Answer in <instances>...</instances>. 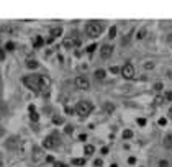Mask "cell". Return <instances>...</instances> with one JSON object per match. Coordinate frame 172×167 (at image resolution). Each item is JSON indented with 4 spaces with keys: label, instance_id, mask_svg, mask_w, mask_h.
Here are the masks:
<instances>
[{
    "label": "cell",
    "instance_id": "obj_33",
    "mask_svg": "<svg viewBox=\"0 0 172 167\" xmlns=\"http://www.w3.org/2000/svg\"><path fill=\"white\" fill-rule=\"evenodd\" d=\"M166 123H167L166 118H161V120H159V125H161V126H166Z\"/></svg>",
    "mask_w": 172,
    "mask_h": 167
},
{
    "label": "cell",
    "instance_id": "obj_21",
    "mask_svg": "<svg viewBox=\"0 0 172 167\" xmlns=\"http://www.w3.org/2000/svg\"><path fill=\"white\" fill-rule=\"evenodd\" d=\"M72 164L74 165H84L85 164V159H72Z\"/></svg>",
    "mask_w": 172,
    "mask_h": 167
},
{
    "label": "cell",
    "instance_id": "obj_22",
    "mask_svg": "<svg viewBox=\"0 0 172 167\" xmlns=\"http://www.w3.org/2000/svg\"><path fill=\"white\" fill-rule=\"evenodd\" d=\"M5 49H7V51H13V49H15V44H13L12 41H8L7 44H5Z\"/></svg>",
    "mask_w": 172,
    "mask_h": 167
},
{
    "label": "cell",
    "instance_id": "obj_6",
    "mask_svg": "<svg viewBox=\"0 0 172 167\" xmlns=\"http://www.w3.org/2000/svg\"><path fill=\"white\" fill-rule=\"evenodd\" d=\"M112 54H113V46L112 44H103L102 49H100V56H102L103 59H108Z\"/></svg>",
    "mask_w": 172,
    "mask_h": 167
},
{
    "label": "cell",
    "instance_id": "obj_32",
    "mask_svg": "<svg viewBox=\"0 0 172 167\" xmlns=\"http://www.w3.org/2000/svg\"><path fill=\"white\" fill-rule=\"evenodd\" d=\"M3 59H5V51L0 49V61H3Z\"/></svg>",
    "mask_w": 172,
    "mask_h": 167
},
{
    "label": "cell",
    "instance_id": "obj_12",
    "mask_svg": "<svg viewBox=\"0 0 172 167\" xmlns=\"http://www.w3.org/2000/svg\"><path fill=\"white\" fill-rule=\"evenodd\" d=\"M75 44V40H72V38H66L64 40V46L66 47H72Z\"/></svg>",
    "mask_w": 172,
    "mask_h": 167
},
{
    "label": "cell",
    "instance_id": "obj_41",
    "mask_svg": "<svg viewBox=\"0 0 172 167\" xmlns=\"http://www.w3.org/2000/svg\"><path fill=\"white\" fill-rule=\"evenodd\" d=\"M110 167H118V165H117V164H112V165H110Z\"/></svg>",
    "mask_w": 172,
    "mask_h": 167
},
{
    "label": "cell",
    "instance_id": "obj_34",
    "mask_svg": "<svg viewBox=\"0 0 172 167\" xmlns=\"http://www.w3.org/2000/svg\"><path fill=\"white\" fill-rule=\"evenodd\" d=\"M167 165H169V164H167V161H161L159 162V167H167Z\"/></svg>",
    "mask_w": 172,
    "mask_h": 167
},
{
    "label": "cell",
    "instance_id": "obj_37",
    "mask_svg": "<svg viewBox=\"0 0 172 167\" xmlns=\"http://www.w3.org/2000/svg\"><path fill=\"white\" fill-rule=\"evenodd\" d=\"M66 131H67V133H71V131H72V126H71V125H67V126H66Z\"/></svg>",
    "mask_w": 172,
    "mask_h": 167
},
{
    "label": "cell",
    "instance_id": "obj_40",
    "mask_svg": "<svg viewBox=\"0 0 172 167\" xmlns=\"http://www.w3.org/2000/svg\"><path fill=\"white\" fill-rule=\"evenodd\" d=\"M169 115H170V118H172V107H170V110H169Z\"/></svg>",
    "mask_w": 172,
    "mask_h": 167
},
{
    "label": "cell",
    "instance_id": "obj_4",
    "mask_svg": "<svg viewBox=\"0 0 172 167\" xmlns=\"http://www.w3.org/2000/svg\"><path fill=\"white\" fill-rule=\"evenodd\" d=\"M121 75L125 79H133L135 77V67H133L131 64H125L121 67Z\"/></svg>",
    "mask_w": 172,
    "mask_h": 167
},
{
    "label": "cell",
    "instance_id": "obj_26",
    "mask_svg": "<svg viewBox=\"0 0 172 167\" xmlns=\"http://www.w3.org/2000/svg\"><path fill=\"white\" fill-rule=\"evenodd\" d=\"M56 123V125H61V123H63V118H59V116H54V120H52Z\"/></svg>",
    "mask_w": 172,
    "mask_h": 167
},
{
    "label": "cell",
    "instance_id": "obj_36",
    "mask_svg": "<svg viewBox=\"0 0 172 167\" xmlns=\"http://www.w3.org/2000/svg\"><path fill=\"white\" fill-rule=\"evenodd\" d=\"M135 162H136L135 157H130V159H128V164H135Z\"/></svg>",
    "mask_w": 172,
    "mask_h": 167
},
{
    "label": "cell",
    "instance_id": "obj_13",
    "mask_svg": "<svg viewBox=\"0 0 172 167\" xmlns=\"http://www.w3.org/2000/svg\"><path fill=\"white\" fill-rule=\"evenodd\" d=\"M84 151H85V154H87V156H90V154H94V152H95V147L92 144H87Z\"/></svg>",
    "mask_w": 172,
    "mask_h": 167
},
{
    "label": "cell",
    "instance_id": "obj_15",
    "mask_svg": "<svg viewBox=\"0 0 172 167\" xmlns=\"http://www.w3.org/2000/svg\"><path fill=\"white\" fill-rule=\"evenodd\" d=\"M115 36H117V26H112L108 31V38H115Z\"/></svg>",
    "mask_w": 172,
    "mask_h": 167
},
{
    "label": "cell",
    "instance_id": "obj_3",
    "mask_svg": "<svg viewBox=\"0 0 172 167\" xmlns=\"http://www.w3.org/2000/svg\"><path fill=\"white\" fill-rule=\"evenodd\" d=\"M92 103L90 102H85V100H82V102H79L77 105H75V113L80 116H87L90 112H92Z\"/></svg>",
    "mask_w": 172,
    "mask_h": 167
},
{
    "label": "cell",
    "instance_id": "obj_20",
    "mask_svg": "<svg viewBox=\"0 0 172 167\" xmlns=\"http://www.w3.org/2000/svg\"><path fill=\"white\" fill-rule=\"evenodd\" d=\"M144 36H146V30H144V28H141V30L138 31V36L136 38H138V40H143Z\"/></svg>",
    "mask_w": 172,
    "mask_h": 167
},
{
    "label": "cell",
    "instance_id": "obj_10",
    "mask_svg": "<svg viewBox=\"0 0 172 167\" xmlns=\"http://www.w3.org/2000/svg\"><path fill=\"white\" fill-rule=\"evenodd\" d=\"M61 35H63V28L57 26V28H52V30H51V38H57Z\"/></svg>",
    "mask_w": 172,
    "mask_h": 167
},
{
    "label": "cell",
    "instance_id": "obj_38",
    "mask_svg": "<svg viewBox=\"0 0 172 167\" xmlns=\"http://www.w3.org/2000/svg\"><path fill=\"white\" fill-rule=\"evenodd\" d=\"M108 152V147H102V154H107Z\"/></svg>",
    "mask_w": 172,
    "mask_h": 167
},
{
    "label": "cell",
    "instance_id": "obj_30",
    "mask_svg": "<svg viewBox=\"0 0 172 167\" xmlns=\"http://www.w3.org/2000/svg\"><path fill=\"white\" fill-rule=\"evenodd\" d=\"M144 67H146V69H152V67H154V63H146Z\"/></svg>",
    "mask_w": 172,
    "mask_h": 167
},
{
    "label": "cell",
    "instance_id": "obj_1",
    "mask_svg": "<svg viewBox=\"0 0 172 167\" xmlns=\"http://www.w3.org/2000/svg\"><path fill=\"white\" fill-rule=\"evenodd\" d=\"M23 84L28 85L33 92H41L43 90V85H41V77L40 75H26V77H23Z\"/></svg>",
    "mask_w": 172,
    "mask_h": 167
},
{
    "label": "cell",
    "instance_id": "obj_28",
    "mask_svg": "<svg viewBox=\"0 0 172 167\" xmlns=\"http://www.w3.org/2000/svg\"><path fill=\"white\" fill-rule=\"evenodd\" d=\"M0 31H12V26L5 25V26H2V28H0Z\"/></svg>",
    "mask_w": 172,
    "mask_h": 167
},
{
    "label": "cell",
    "instance_id": "obj_7",
    "mask_svg": "<svg viewBox=\"0 0 172 167\" xmlns=\"http://www.w3.org/2000/svg\"><path fill=\"white\" fill-rule=\"evenodd\" d=\"M43 146H44L46 149H52V147L57 146V139H56V138H52V136H48L46 139L43 141Z\"/></svg>",
    "mask_w": 172,
    "mask_h": 167
},
{
    "label": "cell",
    "instance_id": "obj_18",
    "mask_svg": "<svg viewBox=\"0 0 172 167\" xmlns=\"http://www.w3.org/2000/svg\"><path fill=\"white\" fill-rule=\"evenodd\" d=\"M30 118H31V121H38L40 120V115L36 112H30Z\"/></svg>",
    "mask_w": 172,
    "mask_h": 167
},
{
    "label": "cell",
    "instance_id": "obj_31",
    "mask_svg": "<svg viewBox=\"0 0 172 167\" xmlns=\"http://www.w3.org/2000/svg\"><path fill=\"white\" fill-rule=\"evenodd\" d=\"M54 167H67L64 162H54Z\"/></svg>",
    "mask_w": 172,
    "mask_h": 167
},
{
    "label": "cell",
    "instance_id": "obj_19",
    "mask_svg": "<svg viewBox=\"0 0 172 167\" xmlns=\"http://www.w3.org/2000/svg\"><path fill=\"white\" fill-rule=\"evenodd\" d=\"M131 136H133V131L131 130H125V131H123V138H125V139H130Z\"/></svg>",
    "mask_w": 172,
    "mask_h": 167
},
{
    "label": "cell",
    "instance_id": "obj_8",
    "mask_svg": "<svg viewBox=\"0 0 172 167\" xmlns=\"http://www.w3.org/2000/svg\"><path fill=\"white\" fill-rule=\"evenodd\" d=\"M41 77V85H43V90H46V89H49V85H51V80L48 75H40Z\"/></svg>",
    "mask_w": 172,
    "mask_h": 167
},
{
    "label": "cell",
    "instance_id": "obj_35",
    "mask_svg": "<svg viewBox=\"0 0 172 167\" xmlns=\"http://www.w3.org/2000/svg\"><path fill=\"white\" fill-rule=\"evenodd\" d=\"M154 89H156V90H161V89H162V84H161V82H157V84L154 85Z\"/></svg>",
    "mask_w": 172,
    "mask_h": 167
},
{
    "label": "cell",
    "instance_id": "obj_42",
    "mask_svg": "<svg viewBox=\"0 0 172 167\" xmlns=\"http://www.w3.org/2000/svg\"><path fill=\"white\" fill-rule=\"evenodd\" d=\"M169 75H170V79H172V72H170V74H169Z\"/></svg>",
    "mask_w": 172,
    "mask_h": 167
},
{
    "label": "cell",
    "instance_id": "obj_11",
    "mask_svg": "<svg viewBox=\"0 0 172 167\" xmlns=\"http://www.w3.org/2000/svg\"><path fill=\"white\" fill-rule=\"evenodd\" d=\"M95 77H97V79H100V80H102V79H105V75H107V72H105V70L103 69H97V70H95Z\"/></svg>",
    "mask_w": 172,
    "mask_h": 167
},
{
    "label": "cell",
    "instance_id": "obj_39",
    "mask_svg": "<svg viewBox=\"0 0 172 167\" xmlns=\"http://www.w3.org/2000/svg\"><path fill=\"white\" fill-rule=\"evenodd\" d=\"M46 159H48V161H49V162H52V164H54V162H56V161H54V159H52V157H51V156H48V157H46Z\"/></svg>",
    "mask_w": 172,
    "mask_h": 167
},
{
    "label": "cell",
    "instance_id": "obj_27",
    "mask_svg": "<svg viewBox=\"0 0 172 167\" xmlns=\"http://www.w3.org/2000/svg\"><path fill=\"white\" fill-rule=\"evenodd\" d=\"M110 70H112V72H113V74H118V72H121V69H118V67H117V66H113V67H112V69H110Z\"/></svg>",
    "mask_w": 172,
    "mask_h": 167
},
{
    "label": "cell",
    "instance_id": "obj_29",
    "mask_svg": "<svg viewBox=\"0 0 172 167\" xmlns=\"http://www.w3.org/2000/svg\"><path fill=\"white\" fill-rule=\"evenodd\" d=\"M154 102H156V105H161L162 102H164V98H162V97H156V100H154Z\"/></svg>",
    "mask_w": 172,
    "mask_h": 167
},
{
    "label": "cell",
    "instance_id": "obj_14",
    "mask_svg": "<svg viewBox=\"0 0 172 167\" xmlns=\"http://www.w3.org/2000/svg\"><path fill=\"white\" fill-rule=\"evenodd\" d=\"M33 44H35V47H40V46L43 44V38L36 36V38H35V41H33Z\"/></svg>",
    "mask_w": 172,
    "mask_h": 167
},
{
    "label": "cell",
    "instance_id": "obj_16",
    "mask_svg": "<svg viewBox=\"0 0 172 167\" xmlns=\"http://www.w3.org/2000/svg\"><path fill=\"white\" fill-rule=\"evenodd\" d=\"M26 67L36 69V67H38V63H36V61H28V63H26Z\"/></svg>",
    "mask_w": 172,
    "mask_h": 167
},
{
    "label": "cell",
    "instance_id": "obj_25",
    "mask_svg": "<svg viewBox=\"0 0 172 167\" xmlns=\"http://www.w3.org/2000/svg\"><path fill=\"white\" fill-rule=\"evenodd\" d=\"M138 125H140V126H144V125H146V120H144V118H138Z\"/></svg>",
    "mask_w": 172,
    "mask_h": 167
},
{
    "label": "cell",
    "instance_id": "obj_5",
    "mask_svg": "<svg viewBox=\"0 0 172 167\" xmlns=\"http://www.w3.org/2000/svg\"><path fill=\"white\" fill-rule=\"evenodd\" d=\"M75 87L80 89V90H89L90 89V84L85 77H77L75 79Z\"/></svg>",
    "mask_w": 172,
    "mask_h": 167
},
{
    "label": "cell",
    "instance_id": "obj_23",
    "mask_svg": "<svg viewBox=\"0 0 172 167\" xmlns=\"http://www.w3.org/2000/svg\"><path fill=\"white\" fill-rule=\"evenodd\" d=\"M164 98L167 100V102H172V90H169V92L166 93V97H164Z\"/></svg>",
    "mask_w": 172,
    "mask_h": 167
},
{
    "label": "cell",
    "instance_id": "obj_2",
    "mask_svg": "<svg viewBox=\"0 0 172 167\" xmlns=\"http://www.w3.org/2000/svg\"><path fill=\"white\" fill-rule=\"evenodd\" d=\"M103 31V25L100 21H90L87 26H85V33H87V36L90 38H97L102 35Z\"/></svg>",
    "mask_w": 172,
    "mask_h": 167
},
{
    "label": "cell",
    "instance_id": "obj_9",
    "mask_svg": "<svg viewBox=\"0 0 172 167\" xmlns=\"http://www.w3.org/2000/svg\"><path fill=\"white\" fill-rule=\"evenodd\" d=\"M164 146L167 147V149H170V151H172V133H170V135H167V136L164 138Z\"/></svg>",
    "mask_w": 172,
    "mask_h": 167
},
{
    "label": "cell",
    "instance_id": "obj_17",
    "mask_svg": "<svg viewBox=\"0 0 172 167\" xmlns=\"http://www.w3.org/2000/svg\"><path fill=\"white\" fill-rule=\"evenodd\" d=\"M95 49H97V44H95V43H92L90 46H87V49H85V51H87L89 54H92V52H94Z\"/></svg>",
    "mask_w": 172,
    "mask_h": 167
},
{
    "label": "cell",
    "instance_id": "obj_24",
    "mask_svg": "<svg viewBox=\"0 0 172 167\" xmlns=\"http://www.w3.org/2000/svg\"><path fill=\"white\" fill-rule=\"evenodd\" d=\"M64 112L67 113V115H72V113H74V110L71 108V107H64Z\"/></svg>",
    "mask_w": 172,
    "mask_h": 167
}]
</instances>
